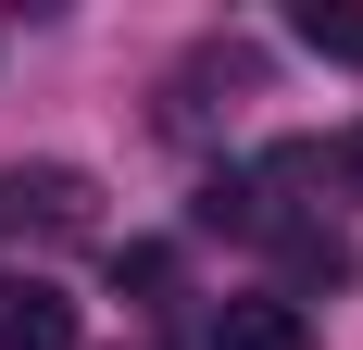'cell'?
Here are the masks:
<instances>
[{
  "instance_id": "7a4b0ae2",
  "label": "cell",
  "mask_w": 363,
  "mask_h": 350,
  "mask_svg": "<svg viewBox=\"0 0 363 350\" xmlns=\"http://www.w3.org/2000/svg\"><path fill=\"white\" fill-rule=\"evenodd\" d=\"M213 350H313V313L289 288H251V300H213Z\"/></svg>"
},
{
  "instance_id": "3957f363",
  "label": "cell",
  "mask_w": 363,
  "mask_h": 350,
  "mask_svg": "<svg viewBox=\"0 0 363 350\" xmlns=\"http://www.w3.org/2000/svg\"><path fill=\"white\" fill-rule=\"evenodd\" d=\"M0 350H75V300L50 276H0Z\"/></svg>"
},
{
  "instance_id": "6da1fadb",
  "label": "cell",
  "mask_w": 363,
  "mask_h": 350,
  "mask_svg": "<svg viewBox=\"0 0 363 350\" xmlns=\"http://www.w3.org/2000/svg\"><path fill=\"white\" fill-rule=\"evenodd\" d=\"M88 175L75 163H26V175H0V238H88Z\"/></svg>"
},
{
  "instance_id": "5b68a950",
  "label": "cell",
  "mask_w": 363,
  "mask_h": 350,
  "mask_svg": "<svg viewBox=\"0 0 363 350\" xmlns=\"http://www.w3.org/2000/svg\"><path fill=\"white\" fill-rule=\"evenodd\" d=\"M326 188H351V201H363V125H351V138H326Z\"/></svg>"
},
{
  "instance_id": "277c9868",
  "label": "cell",
  "mask_w": 363,
  "mask_h": 350,
  "mask_svg": "<svg viewBox=\"0 0 363 350\" xmlns=\"http://www.w3.org/2000/svg\"><path fill=\"white\" fill-rule=\"evenodd\" d=\"M289 38L313 50V63H338V75H363V13H351V0H301V13H289Z\"/></svg>"
}]
</instances>
